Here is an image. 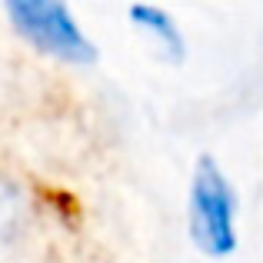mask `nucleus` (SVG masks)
I'll use <instances>...</instances> for the list:
<instances>
[{"mask_svg": "<svg viewBox=\"0 0 263 263\" xmlns=\"http://www.w3.org/2000/svg\"><path fill=\"white\" fill-rule=\"evenodd\" d=\"M237 197L213 157H200L190 186V237L206 257H227L237 250Z\"/></svg>", "mask_w": 263, "mask_h": 263, "instance_id": "nucleus-1", "label": "nucleus"}, {"mask_svg": "<svg viewBox=\"0 0 263 263\" xmlns=\"http://www.w3.org/2000/svg\"><path fill=\"white\" fill-rule=\"evenodd\" d=\"M7 13H10L17 33L27 37L37 50L57 60H70V64H93L97 60V47L84 37L70 7L44 4V0H13V4H7Z\"/></svg>", "mask_w": 263, "mask_h": 263, "instance_id": "nucleus-2", "label": "nucleus"}, {"mask_svg": "<svg viewBox=\"0 0 263 263\" xmlns=\"http://www.w3.org/2000/svg\"><path fill=\"white\" fill-rule=\"evenodd\" d=\"M130 20H134V24H140L147 33H154L157 44L163 47V53H167L174 64L183 60V37H180L174 17H170L167 10L150 7V4H137V7H130Z\"/></svg>", "mask_w": 263, "mask_h": 263, "instance_id": "nucleus-3", "label": "nucleus"}, {"mask_svg": "<svg viewBox=\"0 0 263 263\" xmlns=\"http://www.w3.org/2000/svg\"><path fill=\"white\" fill-rule=\"evenodd\" d=\"M20 217H24V203H20V190L0 174V247L10 243L13 233L20 230Z\"/></svg>", "mask_w": 263, "mask_h": 263, "instance_id": "nucleus-4", "label": "nucleus"}]
</instances>
